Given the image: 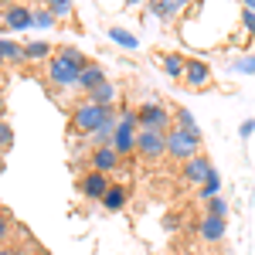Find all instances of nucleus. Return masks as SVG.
<instances>
[{
    "mask_svg": "<svg viewBox=\"0 0 255 255\" xmlns=\"http://www.w3.org/2000/svg\"><path fill=\"white\" fill-rule=\"evenodd\" d=\"M44 65H48V82L51 85H58V89H79V75L89 68V58L82 55L79 48H65L61 44Z\"/></svg>",
    "mask_w": 255,
    "mask_h": 255,
    "instance_id": "f257e3e1",
    "label": "nucleus"
},
{
    "mask_svg": "<svg viewBox=\"0 0 255 255\" xmlns=\"http://www.w3.org/2000/svg\"><path fill=\"white\" fill-rule=\"evenodd\" d=\"M116 116V109H102V106H96V102H79L75 109H72V129L75 133H82V136H92L99 126L106 123V119Z\"/></svg>",
    "mask_w": 255,
    "mask_h": 255,
    "instance_id": "f03ea898",
    "label": "nucleus"
},
{
    "mask_svg": "<svg viewBox=\"0 0 255 255\" xmlns=\"http://www.w3.org/2000/svg\"><path fill=\"white\" fill-rule=\"evenodd\" d=\"M167 157L177 160V163H187L191 157H197L201 153V133H187V129H177V126H170V133H167Z\"/></svg>",
    "mask_w": 255,
    "mask_h": 255,
    "instance_id": "7ed1b4c3",
    "label": "nucleus"
},
{
    "mask_svg": "<svg viewBox=\"0 0 255 255\" xmlns=\"http://www.w3.org/2000/svg\"><path fill=\"white\" fill-rule=\"evenodd\" d=\"M136 123H139V129H150V133H163L167 136L170 126H174V116H170V109L163 102H139Z\"/></svg>",
    "mask_w": 255,
    "mask_h": 255,
    "instance_id": "20e7f679",
    "label": "nucleus"
},
{
    "mask_svg": "<svg viewBox=\"0 0 255 255\" xmlns=\"http://www.w3.org/2000/svg\"><path fill=\"white\" fill-rule=\"evenodd\" d=\"M136 153H139L143 160H160V157H167V139H163V133L139 129V133H136Z\"/></svg>",
    "mask_w": 255,
    "mask_h": 255,
    "instance_id": "39448f33",
    "label": "nucleus"
},
{
    "mask_svg": "<svg viewBox=\"0 0 255 255\" xmlns=\"http://www.w3.org/2000/svg\"><path fill=\"white\" fill-rule=\"evenodd\" d=\"M184 85L187 89H194V92H201V89H208L211 85V65L204 58H187V68H184Z\"/></svg>",
    "mask_w": 255,
    "mask_h": 255,
    "instance_id": "423d86ee",
    "label": "nucleus"
},
{
    "mask_svg": "<svg viewBox=\"0 0 255 255\" xmlns=\"http://www.w3.org/2000/svg\"><path fill=\"white\" fill-rule=\"evenodd\" d=\"M215 174V167H211V160L204 157V153H197V157H191L184 167H180V177L187 180V184H194V187H201L208 177Z\"/></svg>",
    "mask_w": 255,
    "mask_h": 255,
    "instance_id": "0eeeda50",
    "label": "nucleus"
},
{
    "mask_svg": "<svg viewBox=\"0 0 255 255\" xmlns=\"http://www.w3.org/2000/svg\"><path fill=\"white\" fill-rule=\"evenodd\" d=\"M109 187H113V180H109L106 174H96V170H85V174H82V180H79L82 197H89V201H102Z\"/></svg>",
    "mask_w": 255,
    "mask_h": 255,
    "instance_id": "6e6552de",
    "label": "nucleus"
},
{
    "mask_svg": "<svg viewBox=\"0 0 255 255\" xmlns=\"http://www.w3.org/2000/svg\"><path fill=\"white\" fill-rule=\"evenodd\" d=\"M228 235V221L225 218H215V215H201L197 221V238L208 242V245H218L221 238Z\"/></svg>",
    "mask_w": 255,
    "mask_h": 255,
    "instance_id": "1a4fd4ad",
    "label": "nucleus"
},
{
    "mask_svg": "<svg viewBox=\"0 0 255 255\" xmlns=\"http://www.w3.org/2000/svg\"><path fill=\"white\" fill-rule=\"evenodd\" d=\"M123 167V160H119V153L113 150V146H99V150H92V160H89V170H96V174H106L113 177Z\"/></svg>",
    "mask_w": 255,
    "mask_h": 255,
    "instance_id": "9d476101",
    "label": "nucleus"
},
{
    "mask_svg": "<svg viewBox=\"0 0 255 255\" xmlns=\"http://www.w3.org/2000/svg\"><path fill=\"white\" fill-rule=\"evenodd\" d=\"M3 27H7V31H27V27H34V7L10 3V7L3 10Z\"/></svg>",
    "mask_w": 255,
    "mask_h": 255,
    "instance_id": "9b49d317",
    "label": "nucleus"
},
{
    "mask_svg": "<svg viewBox=\"0 0 255 255\" xmlns=\"http://www.w3.org/2000/svg\"><path fill=\"white\" fill-rule=\"evenodd\" d=\"M89 102H96V106H102V109H116V102H119V85L106 79L102 85H96V89L89 92Z\"/></svg>",
    "mask_w": 255,
    "mask_h": 255,
    "instance_id": "f8f14e48",
    "label": "nucleus"
},
{
    "mask_svg": "<svg viewBox=\"0 0 255 255\" xmlns=\"http://www.w3.org/2000/svg\"><path fill=\"white\" fill-rule=\"evenodd\" d=\"M146 10L160 20H177L180 14H187V7L180 0H153V3H146Z\"/></svg>",
    "mask_w": 255,
    "mask_h": 255,
    "instance_id": "ddd939ff",
    "label": "nucleus"
},
{
    "mask_svg": "<svg viewBox=\"0 0 255 255\" xmlns=\"http://www.w3.org/2000/svg\"><path fill=\"white\" fill-rule=\"evenodd\" d=\"M129 204V187L126 184H113L109 191H106V197H102V208L106 211H123Z\"/></svg>",
    "mask_w": 255,
    "mask_h": 255,
    "instance_id": "4468645a",
    "label": "nucleus"
},
{
    "mask_svg": "<svg viewBox=\"0 0 255 255\" xmlns=\"http://www.w3.org/2000/svg\"><path fill=\"white\" fill-rule=\"evenodd\" d=\"M113 150L119 153V160L133 157L136 153V133H126V129H116V136H113V143H109Z\"/></svg>",
    "mask_w": 255,
    "mask_h": 255,
    "instance_id": "2eb2a0df",
    "label": "nucleus"
},
{
    "mask_svg": "<svg viewBox=\"0 0 255 255\" xmlns=\"http://www.w3.org/2000/svg\"><path fill=\"white\" fill-rule=\"evenodd\" d=\"M102 82H106V72H102V65L89 61V68H85V72L79 75V89L85 92V96H89V92H92L96 85H102Z\"/></svg>",
    "mask_w": 255,
    "mask_h": 255,
    "instance_id": "dca6fc26",
    "label": "nucleus"
},
{
    "mask_svg": "<svg viewBox=\"0 0 255 255\" xmlns=\"http://www.w3.org/2000/svg\"><path fill=\"white\" fill-rule=\"evenodd\" d=\"M160 65H163V72H167L170 79H184L187 58H184V55H177V51H163V55H160Z\"/></svg>",
    "mask_w": 255,
    "mask_h": 255,
    "instance_id": "f3484780",
    "label": "nucleus"
},
{
    "mask_svg": "<svg viewBox=\"0 0 255 255\" xmlns=\"http://www.w3.org/2000/svg\"><path fill=\"white\" fill-rule=\"evenodd\" d=\"M116 129H126V133H139L136 106H116Z\"/></svg>",
    "mask_w": 255,
    "mask_h": 255,
    "instance_id": "a211bd4d",
    "label": "nucleus"
},
{
    "mask_svg": "<svg viewBox=\"0 0 255 255\" xmlns=\"http://www.w3.org/2000/svg\"><path fill=\"white\" fill-rule=\"evenodd\" d=\"M55 55V48L48 41H27L24 44V61H48Z\"/></svg>",
    "mask_w": 255,
    "mask_h": 255,
    "instance_id": "6ab92c4d",
    "label": "nucleus"
},
{
    "mask_svg": "<svg viewBox=\"0 0 255 255\" xmlns=\"http://www.w3.org/2000/svg\"><path fill=\"white\" fill-rule=\"evenodd\" d=\"M170 116H174V126H177V129L201 133V126H197V119L191 116V109H184V106H174V109H170Z\"/></svg>",
    "mask_w": 255,
    "mask_h": 255,
    "instance_id": "aec40b11",
    "label": "nucleus"
},
{
    "mask_svg": "<svg viewBox=\"0 0 255 255\" xmlns=\"http://www.w3.org/2000/svg\"><path fill=\"white\" fill-rule=\"evenodd\" d=\"M0 48H3L7 65H24V44H17V41H10V38H0Z\"/></svg>",
    "mask_w": 255,
    "mask_h": 255,
    "instance_id": "412c9836",
    "label": "nucleus"
},
{
    "mask_svg": "<svg viewBox=\"0 0 255 255\" xmlns=\"http://www.w3.org/2000/svg\"><path fill=\"white\" fill-rule=\"evenodd\" d=\"M109 38L116 41L119 48H129V51H136V48H139V38H136V34H129L126 27H109Z\"/></svg>",
    "mask_w": 255,
    "mask_h": 255,
    "instance_id": "4be33fe9",
    "label": "nucleus"
},
{
    "mask_svg": "<svg viewBox=\"0 0 255 255\" xmlns=\"http://www.w3.org/2000/svg\"><path fill=\"white\" fill-rule=\"evenodd\" d=\"M218 194H221V177H218V170H215V174H211L204 184H201V187H197V197L208 204V201H211V197H218Z\"/></svg>",
    "mask_w": 255,
    "mask_h": 255,
    "instance_id": "5701e85b",
    "label": "nucleus"
},
{
    "mask_svg": "<svg viewBox=\"0 0 255 255\" xmlns=\"http://www.w3.org/2000/svg\"><path fill=\"white\" fill-rule=\"evenodd\" d=\"M228 211H232V204H228V197H211L208 201V208H204V215H215V218H225L228 221Z\"/></svg>",
    "mask_w": 255,
    "mask_h": 255,
    "instance_id": "b1692460",
    "label": "nucleus"
},
{
    "mask_svg": "<svg viewBox=\"0 0 255 255\" xmlns=\"http://www.w3.org/2000/svg\"><path fill=\"white\" fill-rule=\"evenodd\" d=\"M44 7L51 10V17H55V20H68V17H72V10H75L68 0H48Z\"/></svg>",
    "mask_w": 255,
    "mask_h": 255,
    "instance_id": "393cba45",
    "label": "nucleus"
},
{
    "mask_svg": "<svg viewBox=\"0 0 255 255\" xmlns=\"http://www.w3.org/2000/svg\"><path fill=\"white\" fill-rule=\"evenodd\" d=\"M34 27H55V17L48 7H34Z\"/></svg>",
    "mask_w": 255,
    "mask_h": 255,
    "instance_id": "a878e982",
    "label": "nucleus"
},
{
    "mask_svg": "<svg viewBox=\"0 0 255 255\" xmlns=\"http://www.w3.org/2000/svg\"><path fill=\"white\" fill-rule=\"evenodd\" d=\"M10 143H14V129H10V123H7V119H0V150H3V146H10Z\"/></svg>",
    "mask_w": 255,
    "mask_h": 255,
    "instance_id": "bb28decb",
    "label": "nucleus"
},
{
    "mask_svg": "<svg viewBox=\"0 0 255 255\" xmlns=\"http://www.w3.org/2000/svg\"><path fill=\"white\" fill-rule=\"evenodd\" d=\"M10 228H14V218L7 215V211H0V242L10 238Z\"/></svg>",
    "mask_w": 255,
    "mask_h": 255,
    "instance_id": "cd10ccee",
    "label": "nucleus"
},
{
    "mask_svg": "<svg viewBox=\"0 0 255 255\" xmlns=\"http://www.w3.org/2000/svg\"><path fill=\"white\" fill-rule=\"evenodd\" d=\"M242 24H245V34H255V10H242Z\"/></svg>",
    "mask_w": 255,
    "mask_h": 255,
    "instance_id": "c85d7f7f",
    "label": "nucleus"
},
{
    "mask_svg": "<svg viewBox=\"0 0 255 255\" xmlns=\"http://www.w3.org/2000/svg\"><path fill=\"white\" fill-rule=\"evenodd\" d=\"M235 68H238V72H245V75H252V72H255V55H249V61H238Z\"/></svg>",
    "mask_w": 255,
    "mask_h": 255,
    "instance_id": "c756f323",
    "label": "nucleus"
},
{
    "mask_svg": "<svg viewBox=\"0 0 255 255\" xmlns=\"http://www.w3.org/2000/svg\"><path fill=\"white\" fill-rule=\"evenodd\" d=\"M238 133H242V136H252V133H255V123H252V119H249V123H242V126H238Z\"/></svg>",
    "mask_w": 255,
    "mask_h": 255,
    "instance_id": "7c9ffc66",
    "label": "nucleus"
},
{
    "mask_svg": "<svg viewBox=\"0 0 255 255\" xmlns=\"http://www.w3.org/2000/svg\"><path fill=\"white\" fill-rule=\"evenodd\" d=\"M3 113H7V99H3V92H0V119H3Z\"/></svg>",
    "mask_w": 255,
    "mask_h": 255,
    "instance_id": "2f4dec72",
    "label": "nucleus"
},
{
    "mask_svg": "<svg viewBox=\"0 0 255 255\" xmlns=\"http://www.w3.org/2000/svg\"><path fill=\"white\" fill-rule=\"evenodd\" d=\"M3 65H7V58H3V48H0V68H3Z\"/></svg>",
    "mask_w": 255,
    "mask_h": 255,
    "instance_id": "473e14b6",
    "label": "nucleus"
},
{
    "mask_svg": "<svg viewBox=\"0 0 255 255\" xmlns=\"http://www.w3.org/2000/svg\"><path fill=\"white\" fill-rule=\"evenodd\" d=\"M0 174H3V153H0Z\"/></svg>",
    "mask_w": 255,
    "mask_h": 255,
    "instance_id": "72a5a7b5",
    "label": "nucleus"
},
{
    "mask_svg": "<svg viewBox=\"0 0 255 255\" xmlns=\"http://www.w3.org/2000/svg\"><path fill=\"white\" fill-rule=\"evenodd\" d=\"M221 255H225V252H221Z\"/></svg>",
    "mask_w": 255,
    "mask_h": 255,
    "instance_id": "f704fd0d",
    "label": "nucleus"
}]
</instances>
